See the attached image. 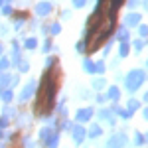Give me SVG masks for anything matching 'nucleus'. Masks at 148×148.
Here are the masks:
<instances>
[{
    "instance_id": "obj_9",
    "label": "nucleus",
    "mask_w": 148,
    "mask_h": 148,
    "mask_svg": "<svg viewBox=\"0 0 148 148\" xmlns=\"http://www.w3.org/2000/svg\"><path fill=\"white\" fill-rule=\"evenodd\" d=\"M61 32V26L59 24H51V34H59Z\"/></svg>"
},
{
    "instance_id": "obj_17",
    "label": "nucleus",
    "mask_w": 148,
    "mask_h": 148,
    "mask_svg": "<svg viewBox=\"0 0 148 148\" xmlns=\"http://www.w3.org/2000/svg\"><path fill=\"white\" fill-rule=\"evenodd\" d=\"M0 4H2V0H0Z\"/></svg>"
},
{
    "instance_id": "obj_3",
    "label": "nucleus",
    "mask_w": 148,
    "mask_h": 148,
    "mask_svg": "<svg viewBox=\"0 0 148 148\" xmlns=\"http://www.w3.org/2000/svg\"><path fill=\"white\" fill-rule=\"evenodd\" d=\"M32 89H34V81H32V83H30V85H28V87H26V89L22 91V95H20V101H26V99L30 97V93H32Z\"/></svg>"
},
{
    "instance_id": "obj_6",
    "label": "nucleus",
    "mask_w": 148,
    "mask_h": 148,
    "mask_svg": "<svg viewBox=\"0 0 148 148\" xmlns=\"http://www.w3.org/2000/svg\"><path fill=\"white\" fill-rule=\"evenodd\" d=\"M138 20H140V18H138L136 14H128V16H126V20H125V22L128 24V26H132V24H136Z\"/></svg>"
},
{
    "instance_id": "obj_8",
    "label": "nucleus",
    "mask_w": 148,
    "mask_h": 148,
    "mask_svg": "<svg viewBox=\"0 0 148 148\" xmlns=\"http://www.w3.org/2000/svg\"><path fill=\"white\" fill-rule=\"evenodd\" d=\"M24 18H26V14H20V16L16 18V26H14L16 30H20V28H22V22H24Z\"/></svg>"
},
{
    "instance_id": "obj_4",
    "label": "nucleus",
    "mask_w": 148,
    "mask_h": 148,
    "mask_svg": "<svg viewBox=\"0 0 148 148\" xmlns=\"http://www.w3.org/2000/svg\"><path fill=\"white\" fill-rule=\"evenodd\" d=\"M36 46H38V42H36L34 38H28V40L24 42V47H26V49H34Z\"/></svg>"
},
{
    "instance_id": "obj_11",
    "label": "nucleus",
    "mask_w": 148,
    "mask_h": 148,
    "mask_svg": "<svg viewBox=\"0 0 148 148\" xmlns=\"http://www.w3.org/2000/svg\"><path fill=\"white\" fill-rule=\"evenodd\" d=\"M85 4V0H73V6H77V8H81Z\"/></svg>"
},
{
    "instance_id": "obj_14",
    "label": "nucleus",
    "mask_w": 148,
    "mask_h": 148,
    "mask_svg": "<svg viewBox=\"0 0 148 148\" xmlns=\"http://www.w3.org/2000/svg\"><path fill=\"white\" fill-rule=\"evenodd\" d=\"M2 51H4V47H2V44H0V56H2Z\"/></svg>"
},
{
    "instance_id": "obj_5",
    "label": "nucleus",
    "mask_w": 148,
    "mask_h": 148,
    "mask_svg": "<svg viewBox=\"0 0 148 148\" xmlns=\"http://www.w3.org/2000/svg\"><path fill=\"white\" fill-rule=\"evenodd\" d=\"M4 69H10V59L8 57H0V71Z\"/></svg>"
},
{
    "instance_id": "obj_15",
    "label": "nucleus",
    "mask_w": 148,
    "mask_h": 148,
    "mask_svg": "<svg viewBox=\"0 0 148 148\" xmlns=\"http://www.w3.org/2000/svg\"><path fill=\"white\" fill-rule=\"evenodd\" d=\"M2 134H4V132H2V128H0V138H2Z\"/></svg>"
},
{
    "instance_id": "obj_1",
    "label": "nucleus",
    "mask_w": 148,
    "mask_h": 148,
    "mask_svg": "<svg viewBox=\"0 0 148 148\" xmlns=\"http://www.w3.org/2000/svg\"><path fill=\"white\" fill-rule=\"evenodd\" d=\"M53 93H56V81L51 79V75H46L40 87V97H38V113L46 114L51 109L53 103Z\"/></svg>"
},
{
    "instance_id": "obj_16",
    "label": "nucleus",
    "mask_w": 148,
    "mask_h": 148,
    "mask_svg": "<svg viewBox=\"0 0 148 148\" xmlns=\"http://www.w3.org/2000/svg\"><path fill=\"white\" fill-rule=\"evenodd\" d=\"M6 2H8V4H10V2H12V0H6Z\"/></svg>"
},
{
    "instance_id": "obj_2",
    "label": "nucleus",
    "mask_w": 148,
    "mask_h": 148,
    "mask_svg": "<svg viewBox=\"0 0 148 148\" xmlns=\"http://www.w3.org/2000/svg\"><path fill=\"white\" fill-rule=\"evenodd\" d=\"M51 12V4L49 2H40L38 6H36V14L38 16H47Z\"/></svg>"
},
{
    "instance_id": "obj_7",
    "label": "nucleus",
    "mask_w": 148,
    "mask_h": 148,
    "mask_svg": "<svg viewBox=\"0 0 148 148\" xmlns=\"http://www.w3.org/2000/svg\"><path fill=\"white\" fill-rule=\"evenodd\" d=\"M0 14H4V16H10V14H12V6H10V4H4V6L0 8Z\"/></svg>"
},
{
    "instance_id": "obj_10",
    "label": "nucleus",
    "mask_w": 148,
    "mask_h": 148,
    "mask_svg": "<svg viewBox=\"0 0 148 148\" xmlns=\"http://www.w3.org/2000/svg\"><path fill=\"white\" fill-rule=\"evenodd\" d=\"M20 63V71H28V63L26 61H18Z\"/></svg>"
},
{
    "instance_id": "obj_12",
    "label": "nucleus",
    "mask_w": 148,
    "mask_h": 148,
    "mask_svg": "<svg viewBox=\"0 0 148 148\" xmlns=\"http://www.w3.org/2000/svg\"><path fill=\"white\" fill-rule=\"evenodd\" d=\"M8 125V119H6V116H4V119H0V126H6Z\"/></svg>"
},
{
    "instance_id": "obj_13",
    "label": "nucleus",
    "mask_w": 148,
    "mask_h": 148,
    "mask_svg": "<svg viewBox=\"0 0 148 148\" xmlns=\"http://www.w3.org/2000/svg\"><path fill=\"white\" fill-rule=\"evenodd\" d=\"M0 34H6V28H4V24H0Z\"/></svg>"
}]
</instances>
